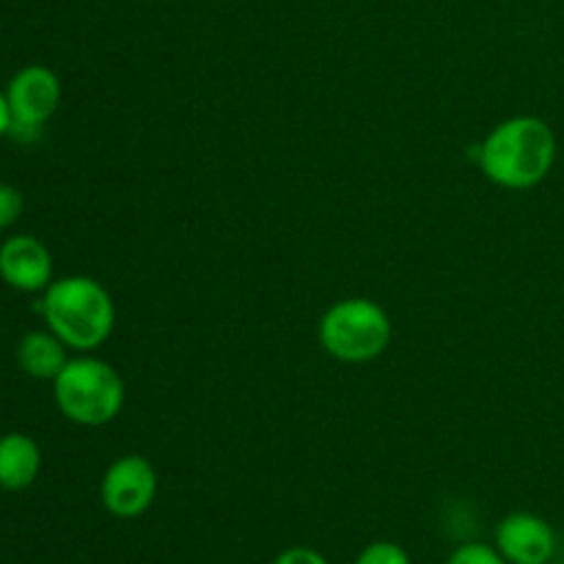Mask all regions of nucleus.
Instances as JSON below:
<instances>
[{"label":"nucleus","instance_id":"obj_6","mask_svg":"<svg viewBox=\"0 0 564 564\" xmlns=\"http://www.w3.org/2000/svg\"><path fill=\"white\" fill-rule=\"evenodd\" d=\"M158 496V471L143 455H124L108 466L99 482V501L121 521L141 518Z\"/></svg>","mask_w":564,"mask_h":564},{"label":"nucleus","instance_id":"obj_10","mask_svg":"<svg viewBox=\"0 0 564 564\" xmlns=\"http://www.w3.org/2000/svg\"><path fill=\"white\" fill-rule=\"evenodd\" d=\"M66 345L53 330H31L17 345V364L25 375L36 380H55L66 367Z\"/></svg>","mask_w":564,"mask_h":564},{"label":"nucleus","instance_id":"obj_12","mask_svg":"<svg viewBox=\"0 0 564 564\" xmlns=\"http://www.w3.org/2000/svg\"><path fill=\"white\" fill-rule=\"evenodd\" d=\"M446 564H510V562L499 554V549H496V545L466 543V545H460V549L452 551L449 562Z\"/></svg>","mask_w":564,"mask_h":564},{"label":"nucleus","instance_id":"obj_5","mask_svg":"<svg viewBox=\"0 0 564 564\" xmlns=\"http://www.w3.org/2000/svg\"><path fill=\"white\" fill-rule=\"evenodd\" d=\"M6 99H9L11 108L9 135L28 143L42 132V127L58 110L61 80L47 66L31 64L11 77L9 88H6Z\"/></svg>","mask_w":564,"mask_h":564},{"label":"nucleus","instance_id":"obj_15","mask_svg":"<svg viewBox=\"0 0 564 564\" xmlns=\"http://www.w3.org/2000/svg\"><path fill=\"white\" fill-rule=\"evenodd\" d=\"M11 130V108L9 99H6V91H0V138L9 135Z\"/></svg>","mask_w":564,"mask_h":564},{"label":"nucleus","instance_id":"obj_9","mask_svg":"<svg viewBox=\"0 0 564 564\" xmlns=\"http://www.w3.org/2000/svg\"><path fill=\"white\" fill-rule=\"evenodd\" d=\"M42 471V449L31 435L9 433L0 438V488L25 490Z\"/></svg>","mask_w":564,"mask_h":564},{"label":"nucleus","instance_id":"obj_8","mask_svg":"<svg viewBox=\"0 0 564 564\" xmlns=\"http://www.w3.org/2000/svg\"><path fill=\"white\" fill-rule=\"evenodd\" d=\"M0 279L17 292H44L53 284V253L33 235L9 237L0 246Z\"/></svg>","mask_w":564,"mask_h":564},{"label":"nucleus","instance_id":"obj_2","mask_svg":"<svg viewBox=\"0 0 564 564\" xmlns=\"http://www.w3.org/2000/svg\"><path fill=\"white\" fill-rule=\"evenodd\" d=\"M36 312L69 350L91 352L110 339L116 306L110 292L91 275H66L44 290Z\"/></svg>","mask_w":564,"mask_h":564},{"label":"nucleus","instance_id":"obj_13","mask_svg":"<svg viewBox=\"0 0 564 564\" xmlns=\"http://www.w3.org/2000/svg\"><path fill=\"white\" fill-rule=\"evenodd\" d=\"M22 207H25V202H22V193L17 191L14 185H6V182H0V231L9 229V226H14L17 220H20Z\"/></svg>","mask_w":564,"mask_h":564},{"label":"nucleus","instance_id":"obj_1","mask_svg":"<svg viewBox=\"0 0 564 564\" xmlns=\"http://www.w3.org/2000/svg\"><path fill=\"white\" fill-rule=\"evenodd\" d=\"M556 132L540 116H512L496 124L479 147V169L505 191H529L556 163Z\"/></svg>","mask_w":564,"mask_h":564},{"label":"nucleus","instance_id":"obj_16","mask_svg":"<svg viewBox=\"0 0 564 564\" xmlns=\"http://www.w3.org/2000/svg\"><path fill=\"white\" fill-rule=\"evenodd\" d=\"M549 564H554V562H549Z\"/></svg>","mask_w":564,"mask_h":564},{"label":"nucleus","instance_id":"obj_7","mask_svg":"<svg viewBox=\"0 0 564 564\" xmlns=\"http://www.w3.org/2000/svg\"><path fill=\"white\" fill-rule=\"evenodd\" d=\"M494 545L510 564H549L556 554V532L534 512H510L496 523Z\"/></svg>","mask_w":564,"mask_h":564},{"label":"nucleus","instance_id":"obj_4","mask_svg":"<svg viewBox=\"0 0 564 564\" xmlns=\"http://www.w3.org/2000/svg\"><path fill=\"white\" fill-rule=\"evenodd\" d=\"M317 336L323 350L336 361L367 364L383 356L394 336V325L380 303L369 297H345L323 314Z\"/></svg>","mask_w":564,"mask_h":564},{"label":"nucleus","instance_id":"obj_14","mask_svg":"<svg viewBox=\"0 0 564 564\" xmlns=\"http://www.w3.org/2000/svg\"><path fill=\"white\" fill-rule=\"evenodd\" d=\"M273 564H330V562L325 560L319 551L306 549V545H292V549L281 551V554L273 560Z\"/></svg>","mask_w":564,"mask_h":564},{"label":"nucleus","instance_id":"obj_3","mask_svg":"<svg viewBox=\"0 0 564 564\" xmlns=\"http://www.w3.org/2000/svg\"><path fill=\"white\" fill-rule=\"evenodd\" d=\"M53 397L69 422L80 427H102L119 416L127 391L121 375L108 361L77 356L69 358L53 380Z\"/></svg>","mask_w":564,"mask_h":564},{"label":"nucleus","instance_id":"obj_11","mask_svg":"<svg viewBox=\"0 0 564 564\" xmlns=\"http://www.w3.org/2000/svg\"><path fill=\"white\" fill-rule=\"evenodd\" d=\"M356 564H413V560L402 545L389 543V540H378V543L367 545L356 556Z\"/></svg>","mask_w":564,"mask_h":564}]
</instances>
